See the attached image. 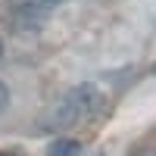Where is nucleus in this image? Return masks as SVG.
Segmentation results:
<instances>
[{
	"instance_id": "1",
	"label": "nucleus",
	"mask_w": 156,
	"mask_h": 156,
	"mask_svg": "<svg viewBox=\"0 0 156 156\" xmlns=\"http://www.w3.org/2000/svg\"><path fill=\"white\" fill-rule=\"evenodd\" d=\"M50 9L53 6H47L44 0H19V3L12 6V22H16L22 31H37L47 22Z\"/></svg>"
},
{
	"instance_id": "2",
	"label": "nucleus",
	"mask_w": 156,
	"mask_h": 156,
	"mask_svg": "<svg viewBox=\"0 0 156 156\" xmlns=\"http://www.w3.org/2000/svg\"><path fill=\"white\" fill-rule=\"evenodd\" d=\"M66 100H72V103H75V109L81 112V115H90V112H97V109H100L103 94H100L94 84H78V87H72L69 94H66Z\"/></svg>"
},
{
	"instance_id": "3",
	"label": "nucleus",
	"mask_w": 156,
	"mask_h": 156,
	"mask_svg": "<svg viewBox=\"0 0 156 156\" xmlns=\"http://www.w3.org/2000/svg\"><path fill=\"white\" fill-rule=\"evenodd\" d=\"M81 119H84V115L78 112V109H75V103L66 100V97H62L56 106L50 109V125H53V128H72V125H78Z\"/></svg>"
},
{
	"instance_id": "4",
	"label": "nucleus",
	"mask_w": 156,
	"mask_h": 156,
	"mask_svg": "<svg viewBox=\"0 0 156 156\" xmlns=\"http://www.w3.org/2000/svg\"><path fill=\"white\" fill-rule=\"evenodd\" d=\"M78 150H81V144L72 137H59L50 144V156H78Z\"/></svg>"
},
{
	"instance_id": "5",
	"label": "nucleus",
	"mask_w": 156,
	"mask_h": 156,
	"mask_svg": "<svg viewBox=\"0 0 156 156\" xmlns=\"http://www.w3.org/2000/svg\"><path fill=\"white\" fill-rule=\"evenodd\" d=\"M6 106H9V87H6L3 81H0V112H3Z\"/></svg>"
},
{
	"instance_id": "6",
	"label": "nucleus",
	"mask_w": 156,
	"mask_h": 156,
	"mask_svg": "<svg viewBox=\"0 0 156 156\" xmlns=\"http://www.w3.org/2000/svg\"><path fill=\"white\" fill-rule=\"evenodd\" d=\"M134 156H156V147H140Z\"/></svg>"
},
{
	"instance_id": "7",
	"label": "nucleus",
	"mask_w": 156,
	"mask_h": 156,
	"mask_svg": "<svg viewBox=\"0 0 156 156\" xmlns=\"http://www.w3.org/2000/svg\"><path fill=\"white\" fill-rule=\"evenodd\" d=\"M47 6H56V3H66V0H44Z\"/></svg>"
},
{
	"instance_id": "8",
	"label": "nucleus",
	"mask_w": 156,
	"mask_h": 156,
	"mask_svg": "<svg viewBox=\"0 0 156 156\" xmlns=\"http://www.w3.org/2000/svg\"><path fill=\"white\" fill-rule=\"evenodd\" d=\"M0 56H3V41H0Z\"/></svg>"
},
{
	"instance_id": "9",
	"label": "nucleus",
	"mask_w": 156,
	"mask_h": 156,
	"mask_svg": "<svg viewBox=\"0 0 156 156\" xmlns=\"http://www.w3.org/2000/svg\"><path fill=\"white\" fill-rule=\"evenodd\" d=\"M0 156H9V153H0Z\"/></svg>"
},
{
	"instance_id": "10",
	"label": "nucleus",
	"mask_w": 156,
	"mask_h": 156,
	"mask_svg": "<svg viewBox=\"0 0 156 156\" xmlns=\"http://www.w3.org/2000/svg\"><path fill=\"white\" fill-rule=\"evenodd\" d=\"M153 75H156V66H153Z\"/></svg>"
}]
</instances>
